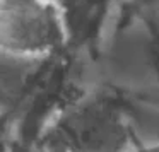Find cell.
<instances>
[{
    "instance_id": "6da1fadb",
    "label": "cell",
    "mask_w": 159,
    "mask_h": 152,
    "mask_svg": "<svg viewBox=\"0 0 159 152\" xmlns=\"http://www.w3.org/2000/svg\"><path fill=\"white\" fill-rule=\"evenodd\" d=\"M45 144L53 152L140 150L123 94L99 82L58 108L45 133Z\"/></svg>"
},
{
    "instance_id": "7a4b0ae2",
    "label": "cell",
    "mask_w": 159,
    "mask_h": 152,
    "mask_svg": "<svg viewBox=\"0 0 159 152\" xmlns=\"http://www.w3.org/2000/svg\"><path fill=\"white\" fill-rule=\"evenodd\" d=\"M99 84L137 92L159 86V26L113 5L93 50Z\"/></svg>"
},
{
    "instance_id": "3957f363",
    "label": "cell",
    "mask_w": 159,
    "mask_h": 152,
    "mask_svg": "<svg viewBox=\"0 0 159 152\" xmlns=\"http://www.w3.org/2000/svg\"><path fill=\"white\" fill-rule=\"evenodd\" d=\"M70 46L63 14L53 0H0V50L50 56Z\"/></svg>"
},
{
    "instance_id": "277c9868",
    "label": "cell",
    "mask_w": 159,
    "mask_h": 152,
    "mask_svg": "<svg viewBox=\"0 0 159 152\" xmlns=\"http://www.w3.org/2000/svg\"><path fill=\"white\" fill-rule=\"evenodd\" d=\"M115 2L116 0H82V28L75 46L93 50Z\"/></svg>"
},
{
    "instance_id": "5b68a950",
    "label": "cell",
    "mask_w": 159,
    "mask_h": 152,
    "mask_svg": "<svg viewBox=\"0 0 159 152\" xmlns=\"http://www.w3.org/2000/svg\"><path fill=\"white\" fill-rule=\"evenodd\" d=\"M63 14L70 38V46H75L82 28V0H53Z\"/></svg>"
},
{
    "instance_id": "8992f818",
    "label": "cell",
    "mask_w": 159,
    "mask_h": 152,
    "mask_svg": "<svg viewBox=\"0 0 159 152\" xmlns=\"http://www.w3.org/2000/svg\"><path fill=\"white\" fill-rule=\"evenodd\" d=\"M115 5L123 11L144 16L151 21L159 17V0H116Z\"/></svg>"
},
{
    "instance_id": "52a82bcc",
    "label": "cell",
    "mask_w": 159,
    "mask_h": 152,
    "mask_svg": "<svg viewBox=\"0 0 159 152\" xmlns=\"http://www.w3.org/2000/svg\"><path fill=\"white\" fill-rule=\"evenodd\" d=\"M123 94L159 108V86L149 87V89H142V91H137V92H123Z\"/></svg>"
},
{
    "instance_id": "ba28073f",
    "label": "cell",
    "mask_w": 159,
    "mask_h": 152,
    "mask_svg": "<svg viewBox=\"0 0 159 152\" xmlns=\"http://www.w3.org/2000/svg\"><path fill=\"white\" fill-rule=\"evenodd\" d=\"M154 22H156V24L159 26V17H157V19H154Z\"/></svg>"
}]
</instances>
